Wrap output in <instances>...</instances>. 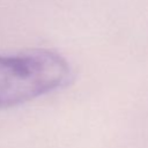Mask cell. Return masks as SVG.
Masks as SVG:
<instances>
[{
	"label": "cell",
	"instance_id": "6da1fadb",
	"mask_svg": "<svg viewBox=\"0 0 148 148\" xmlns=\"http://www.w3.org/2000/svg\"><path fill=\"white\" fill-rule=\"evenodd\" d=\"M71 66L54 51L34 50L13 57L0 56V109L16 106L64 87Z\"/></svg>",
	"mask_w": 148,
	"mask_h": 148
}]
</instances>
